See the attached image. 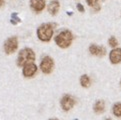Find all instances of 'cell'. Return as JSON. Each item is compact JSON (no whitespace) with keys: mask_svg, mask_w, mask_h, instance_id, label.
<instances>
[{"mask_svg":"<svg viewBox=\"0 0 121 120\" xmlns=\"http://www.w3.org/2000/svg\"><path fill=\"white\" fill-rule=\"evenodd\" d=\"M30 7H31L34 11L40 12L44 9L45 1L44 0H30Z\"/></svg>","mask_w":121,"mask_h":120,"instance_id":"10","label":"cell"},{"mask_svg":"<svg viewBox=\"0 0 121 120\" xmlns=\"http://www.w3.org/2000/svg\"><path fill=\"white\" fill-rule=\"evenodd\" d=\"M89 52L94 56H99L102 57L106 54V49L103 46H98L96 44H92L89 46Z\"/></svg>","mask_w":121,"mask_h":120,"instance_id":"7","label":"cell"},{"mask_svg":"<svg viewBox=\"0 0 121 120\" xmlns=\"http://www.w3.org/2000/svg\"><path fill=\"white\" fill-rule=\"evenodd\" d=\"M10 22L13 24V25H16L17 23H20L21 22V19L18 17L17 13H12L11 14V19H10Z\"/></svg>","mask_w":121,"mask_h":120,"instance_id":"15","label":"cell"},{"mask_svg":"<svg viewBox=\"0 0 121 120\" xmlns=\"http://www.w3.org/2000/svg\"><path fill=\"white\" fill-rule=\"evenodd\" d=\"M60 104L64 111H69L71 108H73V106L75 105V99L73 98L71 95L66 94L61 98V101H60Z\"/></svg>","mask_w":121,"mask_h":120,"instance_id":"6","label":"cell"},{"mask_svg":"<svg viewBox=\"0 0 121 120\" xmlns=\"http://www.w3.org/2000/svg\"><path fill=\"white\" fill-rule=\"evenodd\" d=\"M120 86H121V81H120Z\"/></svg>","mask_w":121,"mask_h":120,"instance_id":"22","label":"cell"},{"mask_svg":"<svg viewBox=\"0 0 121 120\" xmlns=\"http://www.w3.org/2000/svg\"><path fill=\"white\" fill-rule=\"evenodd\" d=\"M109 59L112 64H118L121 62V48H114L109 54Z\"/></svg>","mask_w":121,"mask_h":120,"instance_id":"9","label":"cell"},{"mask_svg":"<svg viewBox=\"0 0 121 120\" xmlns=\"http://www.w3.org/2000/svg\"><path fill=\"white\" fill-rule=\"evenodd\" d=\"M108 43H109V45L112 47V48H116V46L118 45L117 39H116L114 36H112V37L109 38V40H108Z\"/></svg>","mask_w":121,"mask_h":120,"instance_id":"16","label":"cell"},{"mask_svg":"<svg viewBox=\"0 0 121 120\" xmlns=\"http://www.w3.org/2000/svg\"><path fill=\"white\" fill-rule=\"evenodd\" d=\"M93 109H94V112L97 113V114H101L104 112L105 110V103L103 100H97L95 102V104L93 106Z\"/></svg>","mask_w":121,"mask_h":120,"instance_id":"12","label":"cell"},{"mask_svg":"<svg viewBox=\"0 0 121 120\" xmlns=\"http://www.w3.org/2000/svg\"><path fill=\"white\" fill-rule=\"evenodd\" d=\"M35 60V53L30 48H24L19 52L17 58V65L24 66L27 63H31Z\"/></svg>","mask_w":121,"mask_h":120,"instance_id":"3","label":"cell"},{"mask_svg":"<svg viewBox=\"0 0 121 120\" xmlns=\"http://www.w3.org/2000/svg\"><path fill=\"white\" fill-rule=\"evenodd\" d=\"M53 67H54V61L53 59L49 57V56H45L41 60L40 62V69L43 73L45 74H49L52 72L53 70Z\"/></svg>","mask_w":121,"mask_h":120,"instance_id":"5","label":"cell"},{"mask_svg":"<svg viewBox=\"0 0 121 120\" xmlns=\"http://www.w3.org/2000/svg\"><path fill=\"white\" fill-rule=\"evenodd\" d=\"M60 9V3L57 0H53L51 1L48 5V11L49 13H51V15H56L58 13V11Z\"/></svg>","mask_w":121,"mask_h":120,"instance_id":"11","label":"cell"},{"mask_svg":"<svg viewBox=\"0 0 121 120\" xmlns=\"http://www.w3.org/2000/svg\"><path fill=\"white\" fill-rule=\"evenodd\" d=\"M4 5V0H0V7H2Z\"/></svg>","mask_w":121,"mask_h":120,"instance_id":"19","label":"cell"},{"mask_svg":"<svg viewBox=\"0 0 121 120\" xmlns=\"http://www.w3.org/2000/svg\"><path fill=\"white\" fill-rule=\"evenodd\" d=\"M87 1V4L89 6H91V7H94V6H96L97 5V3L99 0H86Z\"/></svg>","mask_w":121,"mask_h":120,"instance_id":"17","label":"cell"},{"mask_svg":"<svg viewBox=\"0 0 121 120\" xmlns=\"http://www.w3.org/2000/svg\"><path fill=\"white\" fill-rule=\"evenodd\" d=\"M105 120H111V118H107V119H105Z\"/></svg>","mask_w":121,"mask_h":120,"instance_id":"21","label":"cell"},{"mask_svg":"<svg viewBox=\"0 0 121 120\" xmlns=\"http://www.w3.org/2000/svg\"><path fill=\"white\" fill-rule=\"evenodd\" d=\"M113 114L116 117H121V102H118V103H115L113 105Z\"/></svg>","mask_w":121,"mask_h":120,"instance_id":"14","label":"cell"},{"mask_svg":"<svg viewBox=\"0 0 121 120\" xmlns=\"http://www.w3.org/2000/svg\"><path fill=\"white\" fill-rule=\"evenodd\" d=\"M76 7H77V9H78V11H80V12H84V7H83V5H82V4L77 3Z\"/></svg>","mask_w":121,"mask_h":120,"instance_id":"18","label":"cell"},{"mask_svg":"<svg viewBox=\"0 0 121 120\" xmlns=\"http://www.w3.org/2000/svg\"><path fill=\"white\" fill-rule=\"evenodd\" d=\"M80 84H81V86L82 87H85V88H87L90 86V84H91V80H90L89 78V76L88 75H82L80 77Z\"/></svg>","mask_w":121,"mask_h":120,"instance_id":"13","label":"cell"},{"mask_svg":"<svg viewBox=\"0 0 121 120\" xmlns=\"http://www.w3.org/2000/svg\"><path fill=\"white\" fill-rule=\"evenodd\" d=\"M49 120H58V119H55V118H53V119H49Z\"/></svg>","mask_w":121,"mask_h":120,"instance_id":"20","label":"cell"},{"mask_svg":"<svg viewBox=\"0 0 121 120\" xmlns=\"http://www.w3.org/2000/svg\"><path fill=\"white\" fill-rule=\"evenodd\" d=\"M54 27V23H44L40 25L37 29V37L43 42H48L53 36Z\"/></svg>","mask_w":121,"mask_h":120,"instance_id":"1","label":"cell"},{"mask_svg":"<svg viewBox=\"0 0 121 120\" xmlns=\"http://www.w3.org/2000/svg\"><path fill=\"white\" fill-rule=\"evenodd\" d=\"M73 40V35L70 30H62L57 36L55 37V43L60 48H67L71 45Z\"/></svg>","mask_w":121,"mask_h":120,"instance_id":"2","label":"cell"},{"mask_svg":"<svg viewBox=\"0 0 121 120\" xmlns=\"http://www.w3.org/2000/svg\"><path fill=\"white\" fill-rule=\"evenodd\" d=\"M17 47H18V40L16 36L9 37L4 43V51L6 54H12L14 53Z\"/></svg>","mask_w":121,"mask_h":120,"instance_id":"4","label":"cell"},{"mask_svg":"<svg viewBox=\"0 0 121 120\" xmlns=\"http://www.w3.org/2000/svg\"><path fill=\"white\" fill-rule=\"evenodd\" d=\"M37 71V66L33 62L27 63L23 66V75L25 77H32L35 75Z\"/></svg>","mask_w":121,"mask_h":120,"instance_id":"8","label":"cell"}]
</instances>
